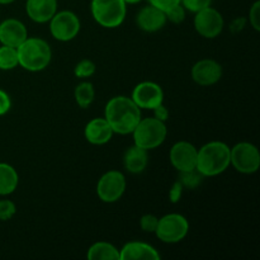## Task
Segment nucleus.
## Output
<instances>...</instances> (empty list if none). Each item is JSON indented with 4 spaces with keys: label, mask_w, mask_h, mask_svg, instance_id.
Instances as JSON below:
<instances>
[{
    "label": "nucleus",
    "mask_w": 260,
    "mask_h": 260,
    "mask_svg": "<svg viewBox=\"0 0 260 260\" xmlns=\"http://www.w3.org/2000/svg\"><path fill=\"white\" fill-rule=\"evenodd\" d=\"M104 118L107 119L114 134L128 135L132 134L141 119V109L131 98L118 95L107 103Z\"/></svg>",
    "instance_id": "f257e3e1"
},
{
    "label": "nucleus",
    "mask_w": 260,
    "mask_h": 260,
    "mask_svg": "<svg viewBox=\"0 0 260 260\" xmlns=\"http://www.w3.org/2000/svg\"><path fill=\"white\" fill-rule=\"evenodd\" d=\"M230 147L221 141L203 145L197 154L196 169L203 177H216L230 167Z\"/></svg>",
    "instance_id": "f03ea898"
},
{
    "label": "nucleus",
    "mask_w": 260,
    "mask_h": 260,
    "mask_svg": "<svg viewBox=\"0 0 260 260\" xmlns=\"http://www.w3.org/2000/svg\"><path fill=\"white\" fill-rule=\"evenodd\" d=\"M18 62L28 71H42L50 65L52 51L45 40L38 37L28 38L17 47Z\"/></svg>",
    "instance_id": "7ed1b4c3"
},
{
    "label": "nucleus",
    "mask_w": 260,
    "mask_h": 260,
    "mask_svg": "<svg viewBox=\"0 0 260 260\" xmlns=\"http://www.w3.org/2000/svg\"><path fill=\"white\" fill-rule=\"evenodd\" d=\"M132 135H134V145L149 151L159 147L165 141L168 128L165 122L159 121L155 117L141 118L132 131Z\"/></svg>",
    "instance_id": "20e7f679"
},
{
    "label": "nucleus",
    "mask_w": 260,
    "mask_h": 260,
    "mask_svg": "<svg viewBox=\"0 0 260 260\" xmlns=\"http://www.w3.org/2000/svg\"><path fill=\"white\" fill-rule=\"evenodd\" d=\"M91 15L104 28H117L126 18L127 4L124 0H91Z\"/></svg>",
    "instance_id": "39448f33"
},
{
    "label": "nucleus",
    "mask_w": 260,
    "mask_h": 260,
    "mask_svg": "<svg viewBox=\"0 0 260 260\" xmlns=\"http://www.w3.org/2000/svg\"><path fill=\"white\" fill-rule=\"evenodd\" d=\"M189 231V223L184 216L179 213H169L159 218L155 235L162 243L175 244L182 241Z\"/></svg>",
    "instance_id": "423d86ee"
},
{
    "label": "nucleus",
    "mask_w": 260,
    "mask_h": 260,
    "mask_svg": "<svg viewBox=\"0 0 260 260\" xmlns=\"http://www.w3.org/2000/svg\"><path fill=\"white\" fill-rule=\"evenodd\" d=\"M230 164L243 174H253L260 167V152L250 142H239L230 149Z\"/></svg>",
    "instance_id": "0eeeda50"
},
{
    "label": "nucleus",
    "mask_w": 260,
    "mask_h": 260,
    "mask_svg": "<svg viewBox=\"0 0 260 260\" xmlns=\"http://www.w3.org/2000/svg\"><path fill=\"white\" fill-rule=\"evenodd\" d=\"M80 30V19L70 10L56 12L50 19V32L55 40L69 42L78 36Z\"/></svg>",
    "instance_id": "6e6552de"
},
{
    "label": "nucleus",
    "mask_w": 260,
    "mask_h": 260,
    "mask_svg": "<svg viewBox=\"0 0 260 260\" xmlns=\"http://www.w3.org/2000/svg\"><path fill=\"white\" fill-rule=\"evenodd\" d=\"M126 178L118 170L104 173L96 184V194L104 203H114L123 196L126 190Z\"/></svg>",
    "instance_id": "1a4fd4ad"
},
{
    "label": "nucleus",
    "mask_w": 260,
    "mask_h": 260,
    "mask_svg": "<svg viewBox=\"0 0 260 260\" xmlns=\"http://www.w3.org/2000/svg\"><path fill=\"white\" fill-rule=\"evenodd\" d=\"M223 17L218 10L210 7L196 13L194 28L202 37L216 38L223 29Z\"/></svg>",
    "instance_id": "9d476101"
},
{
    "label": "nucleus",
    "mask_w": 260,
    "mask_h": 260,
    "mask_svg": "<svg viewBox=\"0 0 260 260\" xmlns=\"http://www.w3.org/2000/svg\"><path fill=\"white\" fill-rule=\"evenodd\" d=\"M131 99L140 109H154L164 102V91L154 81H142L135 86Z\"/></svg>",
    "instance_id": "9b49d317"
},
{
    "label": "nucleus",
    "mask_w": 260,
    "mask_h": 260,
    "mask_svg": "<svg viewBox=\"0 0 260 260\" xmlns=\"http://www.w3.org/2000/svg\"><path fill=\"white\" fill-rule=\"evenodd\" d=\"M198 149L188 141L175 142L170 149V162L178 172L196 169Z\"/></svg>",
    "instance_id": "f8f14e48"
},
{
    "label": "nucleus",
    "mask_w": 260,
    "mask_h": 260,
    "mask_svg": "<svg viewBox=\"0 0 260 260\" xmlns=\"http://www.w3.org/2000/svg\"><path fill=\"white\" fill-rule=\"evenodd\" d=\"M192 78L198 85H213L222 78V68L217 61L212 58H203L193 65Z\"/></svg>",
    "instance_id": "ddd939ff"
},
{
    "label": "nucleus",
    "mask_w": 260,
    "mask_h": 260,
    "mask_svg": "<svg viewBox=\"0 0 260 260\" xmlns=\"http://www.w3.org/2000/svg\"><path fill=\"white\" fill-rule=\"evenodd\" d=\"M28 37L27 27L20 20L9 18L0 23V42L4 46L17 48Z\"/></svg>",
    "instance_id": "4468645a"
},
{
    "label": "nucleus",
    "mask_w": 260,
    "mask_h": 260,
    "mask_svg": "<svg viewBox=\"0 0 260 260\" xmlns=\"http://www.w3.org/2000/svg\"><path fill=\"white\" fill-rule=\"evenodd\" d=\"M136 23L140 29L145 30V32H156L165 25L167 15H165V12L160 10L159 8L149 4L137 13Z\"/></svg>",
    "instance_id": "2eb2a0df"
},
{
    "label": "nucleus",
    "mask_w": 260,
    "mask_h": 260,
    "mask_svg": "<svg viewBox=\"0 0 260 260\" xmlns=\"http://www.w3.org/2000/svg\"><path fill=\"white\" fill-rule=\"evenodd\" d=\"M119 260H160V254L149 244L131 241L119 250Z\"/></svg>",
    "instance_id": "dca6fc26"
},
{
    "label": "nucleus",
    "mask_w": 260,
    "mask_h": 260,
    "mask_svg": "<svg viewBox=\"0 0 260 260\" xmlns=\"http://www.w3.org/2000/svg\"><path fill=\"white\" fill-rule=\"evenodd\" d=\"M25 12L33 22H50L57 12V0H27Z\"/></svg>",
    "instance_id": "f3484780"
},
{
    "label": "nucleus",
    "mask_w": 260,
    "mask_h": 260,
    "mask_svg": "<svg viewBox=\"0 0 260 260\" xmlns=\"http://www.w3.org/2000/svg\"><path fill=\"white\" fill-rule=\"evenodd\" d=\"M113 129L106 118H94L86 123L84 136L90 144L104 145L113 136Z\"/></svg>",
    "instance_id": "a211bd4d"
},
{
    "label": "nucleus",
    "mask_w": 260,
    "mask_h": 260,
    "mask_svg": "<svg viewBox=\"0 0 260 260\" xmlns=\"http://www.w3.org/2000/svg\"><path fill=\"white\" fill-rule=\"evenodd\" d=\"M147 162H149L147 150L141 149L136 145L128 147L123 155L124 169L132 174H140L144 172L147 167Z\"/></svg>",
    "instance_id": "6ab92c4d"
},
{
    "label": "nucleus",
    "mask_w": 260,
    "mask_h": 260,
    "mask_svg": "<svg viewBox=\"0 0 260 260\" xmlns=\"http://www.w3.org/2000/svg\"><path fill=\"white\" fill-rule=\"evenodd\" d=\"M19 177L12 165L0 162V196H9L17 189Z\"/></svg>",
    "instance_id": "aec40b11"
},
{
    "label": "nucleus",
    "mask_w": 260,
    "mask_h": 260,
    "mask_svg": "<svg viewBox=\"0 0 260 260\" xmlns=\"http://www.w3.org/2000/svg\"><path fill=\"white\" fill-rule=\"evenodd\" d=\"M86 258L89 260H119V250L112 244L98 241L89 248Z\"/></svg>",
    "instance_id": "412c9836"
},
{
    "label": "nucleus",
    "mask_w": 260,
    "mask_h": 260,
    "mask_svg": "<svg viewBox=\"0 0 260 260\" xmlns=\"http://www.w3.org/2000/svg\"><path fill=\"white\" fill-rule=\"evenodd\" d=\"M74 96H75V101L79 104V107L88 108L93 103L94 96H95V90H94L93 84L89 83V81L80 83L76 86L75 90H74Z\"/></svg>",
    "instance_id": "4be33fe9"
},
{
    "label": "nucleus",
    "mask_w": 260,
    "mask_h": 260,
    "mask_svg": "<svg viewBox=\"0 0 260 260\" xmlns=\"http://www.w3.org/2000/svg\"><path fill=\"white\" fill-rule=\"evenodd\" d=\"M19 65L17 48L2 45L0 47V70H13Z\"/></svg>",
    "instance_id": "5701e85b"
},
{
    "label": "nucleus",
    "mask_w": 260,
    "mask_h": 260,
    "mask_svg": "<svg viewBox=\"0 0 260 260\" xmlns=\"http://www.w3.org/2000/svg\"><path fill=\"white\" fill-rule=\"evenodd\" d=\"M180 173V179L179 182L182 183L183 187L190 188V189H194L202 182L203 175L198 172L197 169L188 170V172H179Z\"/></svg>",
    "instance_id": "b1692460"
},
{
    "label": "nucleus",
    "mask_w": 260,
    "mask_h": 260,
    "mask_svg": "<svg viewBox=\"0 0 260 260\" xmlns=\"http://www.w3.org/2000/svg\"><path fill=\"white\" fill-rule=\"evenodd\" d=\"M95 73V63L93 61L88 60H81L76 63L75 69H74V74H75L76 78L80 79H85V78H90L91 75H94Z\"/></svg>",
    "instance_id": "393cba45"
},
{
    "label": "nucleus",
    "mask_w": 260,
    "mask_h": 260,
    "mask_svg": "<svg viewBox=\"0 0 260 260\" xmlns=\"http://www.w3.org/2000/svg\"><path fill=\"white\" fill-rule=\"evenodd\" d=\"M165 15H167V20H170V22L175 23V24H179V23H182L185 19V8L179 3V4L168 9L165 12Z\"/></svg>",
    "instance_id": "a878e982"
},
{
    "label": "nucleus",
    "mask_w": 260,
    "mask_h": 260,
    "mask_svg": "<svg viewBox=\"0 0 260 260\" xmlns=\"http://www.w3.org/2000/svg\"><path fill=\"white\" fill-rule=\"evenodd\" d=\"M17 213L14 202L9 200L0 201V221H8Z\"/></svg>",
    "instance_id": "bb28decb"
},
{
    "label": "nucleus",
    "mask_w": 260,
    "mask_h": 260,
    "mask_svg": "<svg viewBox=\"0 0 260 260\" xmlns=\"http://www.w3.org/2000/svg\"><path fill=\"white\" fill-rule=\"evenodd\" d=\"M212 0H180V4L185 8V10L197 13L205 8L210 7Z\"/></svg>",
    "instance_id": "cd10ccee"
},
{
    "label": "nucleus",
    "mask_w": 260,
    "mask_h": 260,
    "mask_svg": "<svg viewBox=\"0 0 260 260\" xmlns=\"http://www.w3.org/2000/svg\"><path fill=\"white\" fill-rule=\"evenodd\" d=\"M157 222H159V218L155 215L149 213V215L142 216L141 220H140V226H141L142 231H145V233H155Z\"/></svg>",
    "instance_id": "c85d7f7f"
},
{
    "label": "nucleus",
    "mask_w": 260,
    "mask_h": 260,
    "mask_svg": "<svg viewBox=\"0 0 260 260\" xmlns=\"http://www.w3.org/2000/svg\"><path fill=\"white\" fill-rule=\"evenodd\" d=\"M249 20H250V24L256 32L260 30V2H255L253 4V7L250 8V12H249Z\"/></svg>",
    "instance_id": "c756f323"
},
{
    "label": "nucleus",
    "mask_w": 260,
    "mask_h": 260,
    "mask_svg": "<svg viewBox=\"0 0 260 260\" xmlns=\"http://www.w3.org/2000/svg\"><path fill=\"white\" fill-rule=\"evenodd\" d=\"M183 185L182 183L179 182V180H177V182L173 184L172 189H170L169 192V200L172 203H178L180 201V198H182V194H183Z\"/></svg>",
    "instance_id": "7c9ffc66"
},
{
    "label": "nucleus",
    "mask_w": 260,
    "mask_h": 260,
    "mask_svg": "<svg viewBox=\"0 0 260 260\" xmlns=\"http://www.w3.org/2000/svg\"><path fill=\"white\" fill-rule=\"evenodd\" d=\"M12 108V101L7 91L0 89V116H4Z\"/></svg>",
    "instance_id": "2f4dec72"
},
{
    "label": "nucleus",
    "mask_w": 260,
    "mask_h": 260,
    "mask_svg": "<svg viewBox=\"0 0 260 260\" xmlns=\"http://www.w3.org/2000/svg\"><path fill=\"white\" fill-rule=\"evenodd\" d=\"M180 0H149V4L154 5V7L159 8L162 12H167L168 9H170L174 5L179 4Z\"/></svg>",
    "instance_id": "473e14b6"
},
{
    "label": "nucleus",
    "mask_w": 260,
    "mask_h": 260,
    "mask_svg": "<svg viewBox=\"0 0 260 260\" xmlns=\"http://www.w3.org/2000/svg\"><path fill=\"white\" fill-rule=\"evenodd\" d=\"M152 111H154V117L159 119V121L165 122L169 118V111H168V108L162 103L159 104L157 107H155Z\"/></svg>",
    "instance_id": "72a5a7b5"
},
{
    "label": "nucleus",
    "mask_w": 260,
    "mask_h": 260,
    "mask_svg": "<svg viewBox=\"0 0 260 260\" xmlns=\"http://www.w3.org/2000/svg\"><path fill=\"white\" fill-rule=\"evenodd\" d=\"M245 23H246L245 18H238V19H235L233 22L230 29L233 30V32H240V30L244 29V27H245Z\"/></svg>",
    "instance_id": "f704fd0d"
},
{
    "label": "nucleus",
    "mask_w": 260,
    "mask_h": 260,
    "mask_svg": "<svg viewBox=\"0 0 260 260\" xmlns=\"http://www.w3.org/2000/svg\"><path fill=\"white\" fill-rule=\"evenodd\" d=\"M141 0H124V3L126 4H137V3H140Z\"/></svg>",
    "instance_id": "c9c22d12"
},
{
    "label": "nucleus",
    "mask_w": 260,
    "mask_h": 260,
    "mask_svg": "<svg viewBox=\"0 0 260 260\" xmlns=\"http://www.w3.org/2000/svg\"><path fill=\"white\" fill-rule=\"evenodd\" d=\"M13 2H15V0H0V4L3 5H7V4H12Z\"/></svg>",
    "instance_id": "e433bc0d"
}]
</instances>
